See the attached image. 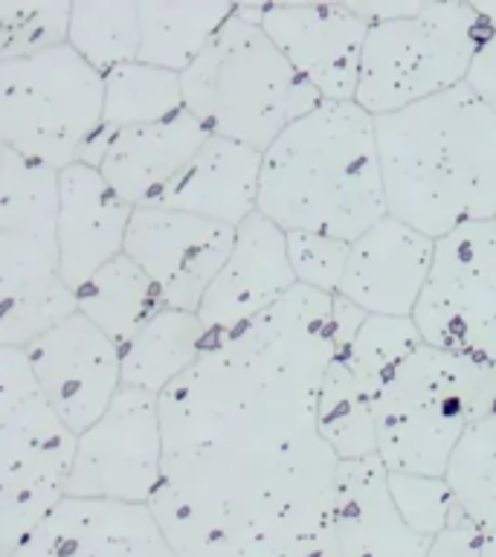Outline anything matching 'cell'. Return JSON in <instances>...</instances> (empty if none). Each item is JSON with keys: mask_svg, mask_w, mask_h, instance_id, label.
Segmentation results:
<instances>
[{"mask_svg": "<svg viewBox=\"0 0 496 557\" xmlns=\"http://www.w3.org/2000/svg\"><path fill=\"white\" fill-rule=\"evenodd\" d=\"M334 355V296L296 285L212 334L160 395L163 482L148 508L177 557H343L339 459L320 433Z\"/></svg>", "mask_w": 496, "mask_h": 557, "instance_id": "obj_1", "label": "cell"}, {"mask_svg": "<svg viewBox=\"0 0 496 557\" xmlns=\"http://www.w3.org/2000/svg\"><path fill=\"white\" fill-rule=\"evenodd\" d=\"M374 122L392 218L435 242L496 224V113L468 85Z\"/></svg>", "mask_w": 496, "mask_h": 557, "instance_id": "obj_2", "label": "cell"}, {"mask_svg": "<svg viewBox=\"0 0 496 557\" xmlns=\"http://www.w3.org/2000/svg\"><path fill=\"white\" fill-rule=\"evenodd\" d=\"M259 212L285 233L357 242L389 215L377 122L357 102H322L264 151Z\"/></svg>", "mask_w": 496, "mask_h": 557, "instance_id": "obj_3", "label": "cell"}, {"mask_svg": "<svg viewBox=\"0 0 496 557\" xmlns=\"http://www.w3.org/2000/svg\"><path fill=\"white\" fill-rule=\"evenodd\" d=\"M186 111L212 134L268 151L322 99L256 21L235 7L200 59L183 73Z\"/></svg>", "mask_w": 496, "mask_h": 557, "instance_id": "obj_4", "label": "cell"}, {"mask_svg": "<svg viewBox=\"0 0 496 557\" xmlns=\"http://www.w3.org/2000/svg\"><path fill=\"white\" fill-rule=\"evenodd\" d=\"M377 459L389 473L444 476L468 424L496 412V363L421 346L372 400Z\"/></svg>", "mask_w": 496, "mask_h": 557, "instance_id": "obj_5", "label": "cell"}, {"mask_svg": "<svg viewBox=\"0 0 496 557\" xmlns=\"http://www.w3.org/2000/svg\"><path fill=\"white\" fill-rule=\"evenodd\" d=\"M78 435L35 381L24 348L0 346V557H9L64 499Z\"/></svg>", "mask_w": 496, "mask_h": 557, "instance_id": "obj_6", "label": "cell"}, {"mask_svg": "<svg viewBox=\"0 0 496 557\" xmlns=\"http://www.w3.org/2000/svg\"><path fill=\"white\" fill-rule=\"evenodd\" d=\"M104 76L70 44L0 61V146L64 172L102 131Z\"/></svg>", "mask_w": 496, "mask_h": 557, "instance_id": "obj_7", "label": "cell"}, {"mask_svg": "<svg viewBox=\"0 0 496 557\" xmlns=\"http://www.w3.org/2000/svg\"><path fill=\"white\" fill-rule=\"evenodd\" d=\"M487 35L473 3H424L416 17L374 24L355 102L386 116L464 85Z\"/></svg>", "mask_w": 496, "mask_h": 557, "instance_id": "obj_8", "label": "cell"}, {"mask_svg": "<svg viewBox=\"0 0 496 557\" xmlns=\"http://www.w3.org/2000/svg\"><path fill=\"white\" fill-rule=\"evenodd\" d=\"M412 320L426 346L496 363V224H464L435 242Z\"/></svg>", "mask_w": 496, "mask_h": 557, "instance_id": "obj_9", "label": "cell"}, {"mask_svg": "<svg viewBox=\"0 0 496 557\" xmlns=\"http://www.w3.org/2000/svg\"><path fill=\"white\" fill-rule=\"evenodd\" d=\"M163 482L160 395L122 386L111 409L78 435L67 499L151 505Z\"/></svg>", "mask_w": 496, "mask_h": 557, "instance_id": "obj_10", "label": "cell"}, {"mask_svg": "<svg viewBox=\"0 0 496 557\" xmlns=\"http://www.w3.org/2000/svg\"><path fill=\"white\" fill-rule=\"evenodd\" d=\"M233 244V226L177 209L139 207L131 218L125 256L146 270L163 308L198 313Z\"/></svg>", "mask_w": 496, "mask_h": 557, "instance_id": "obj_11", "label": "cell"}, {"mask_svg": "<svg viewBox=\"0 0 496 557\" xmlns=\"http://www.w3.org/2000/svg\"><path fill=\"white\" fill-rule=\"evenodd\" d=\"M59 172L0 146V299L61 278Z\"/></svg>", "mask_w": 496, "mask_h": 557, "instance_id": "obj_12", "label": "cell"}, {"mask_svg": "<svg viewBox=\"0 0 496 557\" xmlns=\"http://www.w3.org/2000/svg\"><path fill=\"white\" fill-rule=\"evenodd\" d=\"M268 33L290 67L325 99L355 102L360 85L363 47L372 24L355 15L348 3L328 7H276L256 3L238 7Z\"/></svg>", "mask_w": 496, "mask_h": 557, "instance_id": "obj_13", "label": "cell"}, {"mask_svg": "<svg viewBox=\"0 0 496 557\" xmlns=\"http://www.w3.org/2000/svg\"><path fill=\"white\" fill-rule=\"evenodd\" d=\"M24 351L44 398L76 435L87 433L120 395L122 348L85 313H73Z\"/></svg>", "mask_w": 496, "mask_h": 557, "instance_id": "obj_14", "label": "cell"}, {"mask_svg": "<svg viewBox=\"0 0 496 557\" xmlns=\"http://www.w3.org/2000/svg\"><path fill=\"white\" fill-rule=\"evenodd\" d=\"M296 285L287 233L256 212L235 230L233 252L203 296L198 317L209 334L235 331L282 302Z\"/></svg>", "mask_w": 496, "mask_h": 557, "instance_id": "obj_15", "label": "cell"}, {"mask_svg": "<svg viewBox=\"0 0 496 557\" xmlns=\"http://www.w3.org/2000/svg\"><path fill=\"white\" fill-rule=\"evenodd\" d=\"M9 557H177L148 505L64 499Z\"/></svg>", "mask_w": 496, "mask_h": 557, "instance_id": "obj_16", "label": "cell"}, {"mask_svg": "<svg viewBox=\"0 0 496 557\" xmlns=\"http://www.w3.org/2000/svg\"><path fill=\"white\" fill-rule=\"evenodd\" d=\"M435 261V238L386 215L351 242L339 296L377 317H412Z\"/></svg>", "mask_w": 496, "mask_h": 557, "instance_id": "obj_17", "label": "cell"}, {"mask_svg": "<svg viewBox=\"0 0 496 557\" xmlns=\"http://www.w3.org/2000/svg\"><path fill=\"white\" fill-rule=\"evenodd\" d=\"M59 186L61 278L78 290L96 270L125 252L134 207L108 186L99 169L87 163H73L59 172Z\"/></svg>", "mask_w": 496, "mask_h": 557, "instance_id": "obj_18", "label": "cell"}, {"mask_svg": "<svg viewBox=\"0 0 496 557\" xmlns=\"http://www.w3.org/2000/svg\"><path fill=\"white\" fill-rule=\"evenodd\" d=\"M334 531L343 557H426L433 540L416 534L389 491V470L377 456L339 461Z\"/></svg>", "mask_w": 496, "mask_h": 557, "instance_id": "obj_19", "label": "cell"}, {"mask_svg": "<svg viewBox=\"0 0 496 557\" xmlns=\"http://www.w3.org/2000/svg\"><path fill=\"white\" fill-rule=\"evenodd\" d=\"M212 137L189 111L154 125L116 131L99 172L128 207H151Z\"/></svg>", "mask_w": 496, "mask_h": 557, "instance_id": "obj_20", "label": "cell"}, {"mask_svg": "<svg viewBox=\"0 0 496 557\" xmlns=\"http://www.w3.org/2000/svg\"><path fill=\"white\" fill-rule=\"evenodd\" d=\"M261 160L264 154L244 143L209 137L151 207L177 209L238 230L259 212Z\"/></svg>", "mask_w": 496, "mask_h": 557, "instance_id": "obj_21", "label": "cell"}, {"mask_svg": "<svg viewBox=\"0 0 496 557\" xmlns=\"http://www.w3.org/2000/svg\"><path fill=\"white\" fill-rule=\"evenodd\" d=\"M209 337L198 313L160 308L122 348V386L163 395L198 363Z\"/></svg>", "mask_w": 496, "mask_h": 557, "instance_id": "obj_22", "label": "cell"}, {"mask_svg": "<svg viewBox=\"0 0 496 557\" xmlns=\"http://www.w3.org/2000/svg\"><path fill=\"white\" fill-rule=\"evenodd\" d=\"M233 3L221 0H139V61L183 76L200 59V52L207 50L218 29L233 17Z\"/></svg>", "mask_w": 496, "mask_h": 557, "instance_id": "obj_23", "label": "cell"}, {"mask_svg": "<svg viewBox=\"0 0 496 557\" xmlns=\"http://www.w3.org/2000/svg\"><path fill=\"white\" fill-rule=\"evenodd\" d=\"M78 313H85L96 329L104 331L120 348L137 337L139 329L154 317L163 302L154 282L137 261L122 252L120 259L96 270L76 290Z\"/></svg>", "mask_w": 496, "mask_h": 557, "instance_id": "obj_24", "label": "cell"}, {"mask_svg": "<svg viewBox=\"0 0 496 557\" xmlns=\"http://www.w3.org/2000/svg\"><path fill=\"white\" fill-rule=\"evenodd\" d=\"M181 111H186L181 73L134 61L104 76V137L137 125L172 120Z\"/></svg>", "mask_w": 496, "mask_h": 557, "instance_id": "obj_25", "label": "cell"}, {"mask_svg": "<svg viewBox=\"0 0 496 557\" xmlns=\"http://www.w3.org/2000/svg\"><path fill=\"white\" fill-rule=\"evenodd\" d=\"M320 433L339 461L377 456V430L369 392L357 381L346 355H334L320 392Z\"/></svg>", "mask_w": 496, "mask_h": 557, "instance_id": "obj_26", "label": "cell"}, {"mask_svg": "<svg viewBox=\"0 0 496 557\" xmlns=\"http://www.w3.org/2000/svg\"><path fill=\"white\" fill-rule=\"evenodd\" d=\"M139 0H73L70 47L102 76L139 61Z\"/></svg>", "mask_w": 496, "mask_h": 557, "instance_id": "obj_27", "label": "cell"}, {"mask_svg": "<svg viewBox=\"0 0 496 557\" xmlns=\"http://www.w3.org/2000/svg\"><path fill=\"white\" fill-rule=\"evenodd\" d=\"M444 479L461 513L482 531H496V412L468 424Z\"/></svg>", "mask_w": 496, "mask_h": 557, "instance_id": "obj_28", "label": "cell"}, {"mask_svg": "<svg viewBox=\"0 0 496 557\" xmlns=\"http://www.w3.org/2000/svg\"><path fill=\"white\" fill-rule=\"evenodd\" d=\"M424 346V337L418 331L412 317H377L369 313L365 322L351 339V346L339 355L355 369L357 381L363 383L369 398L381 392V386L389 381V374L398 369L407 357H412Z\"/></svg>", "mask_w": 496, "mask_h": 557, "instance_id": "obj_29", "label": "cell"}, {"mask_svg": "<svg viewBox=\"0 0 496 557\" xmlns=\"http://www.w3.org/2000/svg\"><path fill=\"white\" fill-rule=\"evenodd\" d=\"M70 0H0V61L29 59L70 44Z\"/></svg>", "mask_w": 496, "mask_h": 557, "instance_id": "obj_30", "label": "cell"}, {"mask_svg": "<svg viewBox=\"0 0 496 557\" xmlns=\"http://www.w3.org/2000/svg\"><path fill=\"white\" fill-rule=\"evenodd\" d=\"M0 346L29 348L35 339L78 313V296L64 278H55L0 299Z\"/></svg>", "mask_w": 496, "mask_h": 557, "instance_id": "obj_31", "label": "cell"}, {"mask_svg": "<svg viewBox=\"0 0 496 557\" xmlns=\"http://www.w3.org/2000/svg\"><path fill=\"white\" fill-rule=\"evenodd\" d=\"M392 499L400 517L416 534L435 540L452 522L459 503L444 476H416V473H389Z\"/></svg>", "mask_w": 496, "mask_h": 557, "instance_id": "obj_32", "label": "cell"}, {"mask_svg": "<svg viewBox=\"0 0 496 557\" xmlns=\"http://www.w3.org/2000/svg\"><path fill=\"white\" fill-rule=\"evenodd\" d=\"M351 244L322 233H287V256L296 273V282L325 296H337L348 268Z\"/></svg>", "mask_w": 496, "mask_h": 557, "instance_id": "obj_33", "label": "cell"}, {"mask_svg": "<svg viewBox=\"0 0 496 557\" xmlns=\"http://www.w3.org/2000/svg\"><path fill=\"white\" fill-rule=\"evenodd\" d=\"M482 537L485 531L473 525L459 508L450 525L433 540L426 557H482Z\"/></svg>", "mask_w": 496, "mask_h": 557, "instance_id": "obj_34", "label": "cell"}, {"mask_svg": "<svg viewBox=\"0 0 496 557\" xmlns=\"http://www.w3.org/2000/svg\"><path fill=\"white\" fill-rule=\"evenodd\" d=\"M464 85L496 113V33H491L482 41Z\"/></svg>", "mask_w": 496, "mask_h": 557, "instance_id": "obj_35", "label": "cell"}, {"mask_svg": "<svg viewBox=\"0 0 496 557\" xmlns=\"http://www.w3.org/2000/svg\"><path fill=\"white\" fill-rule=\"evenodd\" d=\"M365 317L369 313L357 308L355 302H348L346 296H334V346H337V351H346L351 346V339L357 337Z\"/></svg>", "mask_w": 496, "mask_h": 557, "instance_id": "obj_36", "label": "cell"}, {"mask_svg": "<svg viewBox=\"0 0 496 557\" xmlns=\"http://www.w3.org/2000/svg\"><path fill=\"white\" fill-rule=\"evenodd\" d=\"M348 9L360 15L365 24H392V21H404V17H416L424 3L418 0V3H348Z\"/></svg>", "mask_w": 496, "mask_h": 557, "instance_id": "obj_37", "label": "cell"}, {"mask_svg": "<svg viewBox=\"0 0 496 557\" xmlns=\"http://www.w3.org/2000/svg\"><path fill=\"white\" fill-rule=\"evenodd\" d=\"M476 7V12L482 15V21H485V26L491 29V33H496V3H473Z\"/></svg>", "mask_w": 496, "mask_h": 557, "instance_id": "obj_38", "label": "cell"}, {"mask_svg": "<svg viewBox=\"0 0 496 557\" xmlns=\"http://www.w3.org/2000/svg\"><path fill=\"white\" fill-rule=\"evenodd\" d=\"M482 557H496V531H485V537H482Z\"/></svg>", "mask_w": 496, "mask_h": 557, "instance_id": "obj_39", "label": "cell"}]
</instances>
